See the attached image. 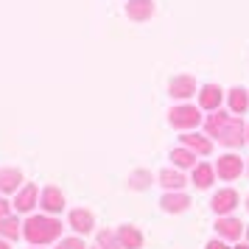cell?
<instances>
[{"mask_svg":"<svg viewBox=\"0 0 249 249\" xmlns=\"http://www.w3.org/2000/svg\"><path fill=\"white\" fill-rule=\"evenodd\" d=\"M23 235L28 238V244L34 247H42V244H51L62 235V221L59 218H51V215H31L23 224Z\"/></svg>","mask_w":249,"mask_h":249,"instance_id":"1","label":"cell"},{"mask_svg":"<svg viewBox=\"0 0 249 249\" xmlns=\"http://www.w3.org/2000/svg\"><path fill=\"white\" fill-rule=\"evenodd\" d=\"M168 121L179 132H193L196 126L202 124V109L199 107H191V104H179V107H174L168 112Z\"/></svg>","mask_w":249,"mask_h":249,"instance_id":"2","label":"cell"},{"mask_svg":"<svg viewBox=\"0 0 249 249\" xmlns=\"http://www.w3.org/2000/svg\"><path fill=\"white\" fill-rule=\"evenodd\" d=\"M218 143L227 148H241L247 143V124H244L241 115H232L227 121V126L221 129V135H218Z\"/></svg>","mask_w":249,"mask_h":249,"instance_id":"3","label":"cell"},{"mask_svg":"<svg viewBox=\"0 0 249 249\" xmlns=\"http://www.w3.org/2000/svg\"><path fill=\"white\" fill-rule=\"evenodd\" d=\"M244 174V160L238 157L235 151H230V154H221L218 157V162H215V177L224 182H232L238 179Z\"/></svg>","mask_w":249,"mask_h":249,"instance_id":"4","label":"cell"},{"mask_svg":"<svg viewBox=\"0 0 249 249\" xmlns=\"http://www.w3.org/2000/svg\"><path fill=\"white\" fill-rule=\"evenodd\" d=\"M238 191H232V188H221V191L213 193V199H210V207H213L215 215H230L232 210L238 207Z\"/></svg>","mask_w":249,"mask_h":249,"instance_id":"5","label":"cell"},{"mask_svg":"<svg viewBox=\"0 0 249 249\" xmlns=\"http://www.w3.org/2000/svg\"><path fill=\"white\" fill-rule=\"evenodd\" d=\"M196 79L193 76H174L168 84V95L177 98V101H188L191 95H196Z\"/></svg>","mask_w":249,"mask_h":249,"instance_id":"6","label":"cell"},{"mask_svg":"<svg viewBox=\"0 0 249 249\" xmlns=\"http://www.w3.org/2000/svg\"><path fill=\"white\" fill-rule=\"evenodd\" d=\"M196 95H199V109H204V112H215L224 101V90L218 84H204Z\"/></svg>","mask_w":249,"mask_h":249,"instance_id":"7","label":"cell"},{"mask_svg":"<svg viewBox=\"0 0 249 249\" xmlns=\"http://www.w3.org/2000/svg\"><path fill=\"white\" fill-rule=\"evenodd\" d=\"M213 227L218 232V238H224L227 244L230 241H241V235H244V224L238 218H232V215H218V221Z\"/></svg>","mask_w":249,"mask_h":249,"instance_id":"8","label":"cell"},{"mask_svg":"<svg viewBox=\"0 0 249 249\" xmlns=\"http://www.w3.org/2000/svg\"><path fill=\"white\" fill-rule=\"evenodd\" d=\"M160 207H162L165 213H185V210L191 207V196L182 193V191H168L160 199Z\"/></svg>","mask_w":249,"mask_h":249,"instance_id":"9","label":"cell"},{"mask_svg":"<svg viewBox=\"0 0 249 249\" xmlns=\"http://www.w3.org/2000/svg\"><path fill=\"white\" fill-rule=\"evenodd\" d=\"M182 146L196 151L199 157H207V154L213 151V140L207 135H199V132H185V135H182Z\"/></svg>","mask_w":249,"mask_h":249,"instance_id":"10","label":"cell"},{"mask_svg":"<svg viewBox=\"0 0 249 249\" xmlns=\"http://www.w3.org/2000/svg\"><path fill=\"white\" fill-rule=\"evenodd\" d=\"M154 14V0H129L126 3V17L135 23H146Z\"/></svg>","mask_w":249,"mask_h":249,"instance_id":"11","label":"cell"},{"mask_svg":"<svg viewBox=\"0 0 249 249\" xmlns=\"http://www.w3.org/2000/svg\"><path fill=\"white\" fill-rule=\"evenodd\" d=\"M39 204H42L45 213H62L65 210V193L59 188H53V185H48L42 191V196H39Z\"/></svg>","mask_w":249,"mask_h":249,"instance_id":"12","label":"cell"},{"mask_svg":"<svg viewBox=\"0 0 249 249\" xmlns=\"http://www.w3.org/2000/svg\"><path fill=\"white\" fill-rule=\"evenodd\" d=\"M68 221L76 232L87 235V232H92V227H95V215H92L90 210H84V207H76V210H70Z\"/></svg>","mask_w":249,"mask_h":249,"instance_id":"13","label":"cell"},{"mask_svg":"<svg viewBox=\"0 0 249 249\" xmlns=\"http://www.w3.org/2000/svg\"><path fill=\"white\" fill-rule=\"evenodd\" d=\"M157 185H162L165 191H182L188 185V179H185V174L179 168H165L157 174Z\"/></svg>","mask_w":249,"mask_h":249,"instance_id":"14","label":"cell"},{"mask_svg":"<svg viewBox=\"0 0 249 249\" xmlns=\"http://www.w3.org/2000/svg\"><path fill=\"white\" fill-rule=\"evenodd\" d=\"M118 241H121V249H140L143 247V235H140V230L132 224H124V227H118Z\"/></svg>","mask_w":249,"mask_h":249,"instance_id":"15","label":"cell"},{"mask_svg":"<svg viewBox=\"0 0 249 249\" xmlns=\"http://www.w3.org/2000/svg\"><path fill=\"white\" fill-rule=\"evenodd\" d=\"M227 107H230L232 115H244L249 109V92L244 87H232L227 92Z\"/></svg>","mask_w":249,"mask_h":249,"instance_id":"16","label":"cell"},{"mask_svg":"<svg viewBox=\"0 0 249 249\" xmlns=\"http://www.w3.org/2000/svg\"><path fill=\"white\" fill-rule=\"evenodd\" d=\"M232 115H227V112H221V109H215V112H210L207 115V121H204V135L210 137V140H218V135H221V129L227 126V121H230Z\"/></svg>","mask_w":249,"mask_h":249,"instance_id":"17","label":"cell"},{"mask_svg":"<svg viewBox=\"0 0 249 249\" xmlns=\"http://www.w3.org/2000/svg\"><path fill=\"white\" fill-rule=\"evenodd\" d=\"M191 182L199 188V191H204V188H210L215 182V168L210 165V162H199L196 168H193V177H191Z\"/></svg>","mask_w":249,"mask_h":249,"instance_id":"18","label":"cell"},{"mask_svg":"<svg viewBox=\"0 0 249 249\" xmlns=\"http://www.w3.org/2000/svg\"><path fill=\"white\" fill-rule=\"evenodd\" d=\"M196 151H191V148H185V146H179V148H174L171 151V162H174V168H179V171H185V168H196L199 162H196Z\"/></svg>","mask_w":249,"mask_h":249,"instance_id":"19","label":"cell"},{"mask_svg":"<svg viewBox=\"0 0 249 249\" xmlns=\"http://www.w3.org/2000/svg\"><path fill=\"white\" fill-rule=\"evenodd\" d=\"M36 196H39L36 185H25L23 191L17 193V199H14V207H17L20 213H28V210H31V207L36 204Z\"/></svg>","mask_w":249,"mask_h":249,"instance_id":"20","label":"cell"},{"mask_svg":"<svg viewBox=\"0 0 249 249\" xmlns=\"http://www.w3.org/2000/svg\"><path fill=\"white\" fill-rule=\"evenodd\" d=\"M20 182H23V174L17 168H3L0 171V191L3 193H17V188H20Z\"/></svg>","mask_w":249,"mask_h":249,"instance_id":"21","label":"cell"},{"mask_svg":"<svg viewBox=\"0 0 249 249\" xmlns=\"http://www.w3.org/2000/svg\"><path fill=\"white\" fill-rule=\"evenodd\" d=\"M151 182H154L151 171L140 168V171H132V177H129V188H132V191H148Z\"/></svg>","mask_w":249,"mask_h":249,"instance_id":"22","label":"cell"},{"mask_svg":"<svg viewBox=\"0 0 249 249\" xmlns=\"http://www.w3.org/2000/svg\"><path fill=\"white\" fill-rule=\"evenodd\" d=\"M20 227H23V224H20L17 218L6 215V218H0V235H3V238H20V232H23Z\"/></svg>","mask_w":249,"mask_h":249,"instance_id":"23","label":"cell"},{"mask_svg":"<svg viewBox=\"0 0 249 249\" xmlns=\"http://www.w3.org/2000/svg\"><path fill=\"white\" fill-rule=\"evenodd\" d=\"M95 244H98V249H121V241H118V235L112 230H101L98 238H95Z\"/></svg>","mask_w":249,"mask_h":249,"instance_id":"24","label":"cell"},{"mask_svg":"<svg viewBox=\"0 0 249 249\" xmlns=\"http://www.w3.org/2000/svg\"><path fill=\"white\" fill-rule=\"evenodd\" d=\"M56 249H87V247H84L81 238H62L56 244Z\"/></svg>","mask_w":249,"mask_h":249,"instance_id":"25","label":"cell"},{"mask_svg":"<svg viewBox=\"0 0 249 249\" xmlns=\"http://www.w3.org/2000/svg\"><path fill=\"white\" fill-rule=\"evenodd\" d=\"M204 249H230V247H227L224 238H213V241H207V247Z\"/></svg>","mask_w":249,"mask_h":249,"instance_id":"26","label":"cell"},{"mask_svg":"<svg viewBox=\"0 0 249 249\" xmlns=\"http://www.w3.org/2000/svg\"><path fill=\"white\" fill-rule=\"evenodd\" d=\"M9 210H12V204L0 196V218H6V215H9Z\"/></svg>","mask_w":249,"mask_h":249,"instance_id":"27","label":"cell"},{"mask_svg":"<svg viewBox=\"0 0 249 249\" xmlns=\"http://www.w3.org/2000/svg\"><path fill=\"white\" fill-rule=\"evenodd\" d=\"M0 249H12V247H9V244H6V241H3V238H0Z\"/></svg>","mask_w":249,"mask_h":249,"instance_id":"28","label":"cell"},{"mask_svg":"<svg viewBox=\"0 0 249 249\" xmlns=\"http://www.w3.org/2000/svg\"><path fill=\"white\" fill-rule=\"evenodd\" d=\"M235 249H249V244H238V247Z\"/></svg>","mask_w":249,"mask_h":249,"instance_id":"29","label":"cell"},{"mask_svg":"<svg viewBox=\"0 0 249 249\" xmlns=\"http://www.w3.org/2000/svg\"><path fill=\"white\" fill-rule=\"evenodd\" d=\"M247 210H249V196H247Z\"/></svg>","mask_w":249,"mask_h":249,"instance_id":"30","label":"cell"},{"mask_svg":"<svg viewBox=\"0 0 249 249\" xmlns=\"http://www.w3.org/2000/svg\"><path fill=\"white\" fill-rule=\"evenodd\" d=\"M247 174H249V162H247Z\"/></svg>","mask_w":249,"mask_h":249,"instance_id":"31","label":"cell"},{"mask_svg":"<svg viewBox=\"0 0 249 249\" xmlns=\"http://www.w3.org/2000/svg\"><path fill=\"white\" fill-rule=\"evenodd\" d=\"M247 238H249V227H247Z\"/></svg>","mask_w":249,"mask_h":249,"instance_id":"32","label":"cell"},{"mask_svg":"<svg viewBox=\"0 0 249 249\" xmlns=\"http://www.w3.org/2000/svg\"><path fill=\"white\" fill-rule=\"evenodd\" d=\"M247 140H249V129H247Z\"/></svg>","mask_w":249,"mask_h":249,"instance_id":"33","label":"cell"},{"mask_svg":"<svg viewBox=\"0 0 249 249\" xmlns=\"http://www.w3.org/2000/svg\"><path fill=\"white\" fill-rule=\"evenodd\" d=\"M95 249H98V247H95Z\"/></svg>","mask_w":249,"mask_h":249,"instance_id":"34","label":"cell"}]
</instances>
